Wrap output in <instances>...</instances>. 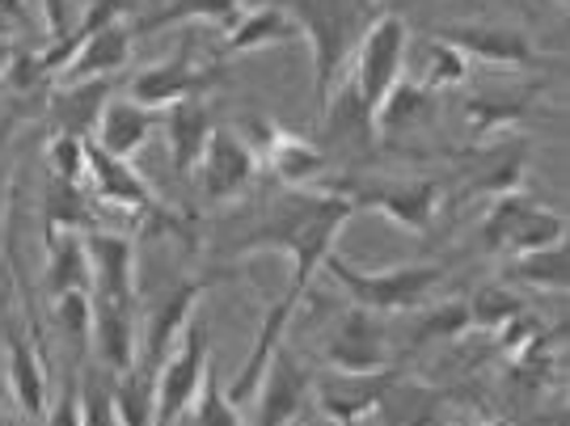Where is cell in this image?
Returning <instances> with one entry per match:
<instances>
[{"mask_svg": "<svg viewBox=\"0 0 570 426\" xmlns=\"http://www.w3.org/2000/svg\"><path fill=\"white\" fill-rule=\"evenodd\" d=\"M355 216V207L326 195V190H313V195H292L284 204H275L266 211V220L242 241V254H266V249H279L292 262V284H287V300L305 305L308 284L313 275L326 266V258L338 245V232L346 228V220Z\"/></svg>", "mask_w": 570, "mask_h": 426, "instance_id": "obj_1", "label": "cell"}, {"mask_svg": "<svg viewBox=\"0 0 570 426\" xmlns=\"http://www.w3.org/2000/svg\"><path fill=\"white\" fill-rule=\"evenodd\" d=\"M287 18L296 21L301 42H308V60H313V102L317 110L326 106L334 85L346 77V63L360 34L367 30V13L376 4L367 0H287Z\"/></svg>", "mask_w": 570, "mask_h": 426, "instance_id": "obj_2", "label": "cell"}, {"mask_svg": "<svg viewBox=\"0 0 570 426\" xmlns=\"http://www.w3.org/2000/svg\"><path fill=\"white\" fill-rule=\"evenodd\" d=\"M322 270H330V279L351 296V305L367 308L376 317H385V313H414L431 296V287L444 279V266L440 262H410V266H393V270H360V266L343 262L338 254H330Z\"/></svg>", "mask_w": 570, "mask_h": 426, "instance_id": "obj_3", "label": "cell"}, {"mask_svg": "<svg viewBox=\"0 0 570 426\" xmlns=\"http://www.w3.org/2000/svg\"><path fill=\"white\" fill-rule=\"evenodd\" d=\"M410 47H414V34H410V21L397 9H381L367 21V30L360 34L351 63H346V81L355 85V93L372 110L381 106V98L393 85L406 77Z\"/></svg>", "mask_w": 570, "mask_h": 426, "instance_id": "obj_4", "label": "cell"}, {"mask_svg": "<svg viewBox=\"0 0 570 426\" xmlns=\"http://www.w3.org/2000/svg\"><path fill=\"white\" fill-rule=\"evenodd\" d=\"M322 190L346 199L355 211L385 216L389 224H397L410 237L428 232L435 224L440 199H444L440 182H428V178H410V182H393V178H330V186H322Z\"/></svg>", "mask_w": 570, "mask_h": 426, "instance_id": "obj_5", "label": "cell"}, {"mask_svg": "<svg viewBox=\"0 0 570 426\" xmlns=\"http://www.w3.org/2000/svg\"><path fill=\"white\" fill-rule=\"evenodd\" d=\"M212 376V334L207 321L195 313L169 359L157 367V418L153 426H178L195 409L204 380Z\"/></svg>", "mask_w": 570, "mask_h": 426, "instance_id": "obj_6", "label": "cell"}, {"mask_svg": "<svg viewBox=\"0 0 570 426\" xmlns=\"http://www.w3.org/2000/svg\"><path fill=\"white\" fill-rule=\"evenodd\" d=\"M85 258H89V300L110 305H140V266H136V241L106 228H85Z\"/></svg>", "mask_w": 570, "mask_h": 426, "instance_id": "obj_7", "label": "cell"}, {"mask_svg": "<svg viewBox=\"0 0 570 426\" xmlns=\"http://www.w3.org/2000/svg\"><path fill=\"white\" fill-rule=\"evenodd\" d=\"M402 380V367H381V371H364V376H351V371H326V376H313V397L317 409L326 414V423L334 426H360L364 418H372L385 393Z\"/></svg>", "mask_w": 570, "mask_h": 426, "instance_id": "obj_8", "label": "cell"}, {"mask_svg": "<svg viewBox=\"0 0 570 426\" xmlns=\"http://www.w3.org/2000/svg\"><path fill=\"white\" fill-rule=\"evenodd\" d=\"M258 174H263V161L237 136V127H216L204 148V157L195 165V178H199V190H204L207 204H233V199H242Z\"/></svg>", "mask_w": 570, "mask_h": 426, "instance_id": "obj_9", "label": "cell"}, {"mask_svg": "<svg viewBox=\"0 0 570 426\" xmlns=\"http://www.w3.org/2000/svg\"><path fill=\"white\" fill-rule=\"evenodd\" d=\"M308 397H313V371L301 355L279 346L254 393V426H296Z\"/></svg>", "mask_w": 570, "mask_h": 426, "instance_id": "obj_10", "label": "cell"}, {"mask_svg": "<svg viewBox=\"0 0 570 426\" xmlns=\"http://www.w3.org/2000/svg\"><path fill=\"white\" fill-rule=\"evenodd\" d=\"M326 367L351 376L389 367V325L367 308H346L326 338Z\"/></svg>", "mask_w": 570, "mask_h": 426, "instance_id": "obj_11", "label": "cell"}, {"mask_svg": "<svg viewBox=\"0 0 570 426\" xmlns=\"http://www.w3.org/2000/svg\"><path fill=\"white\" fill-rule=\"evenodd\" d=\"M431 39L456 47L465 60H482L494 68H532L541 60L537 42L515 30V26H482V21H461V26H440L431 30Z\"/></svg>", "mask_w": 570, "mask_h": 426, "instance_id": "obj_12", "label": "cell"}, {"mask_svg": "<svg viewBox=\"0 0 570 426\" xmlns=\"http://www.w3.org/2000/svg\"><path fill=\"white\" fill-rule=\"evenodd\" d=\"M207 279H183L165 291L157 308L148 313V321L140 325V359L148 367H161L169 359V350L178 346V338L186 334V325L195 317L199 300L207 296Z\"/></svg>", "mask_w": 570, "mask_h": 426, "instance_id": "obj_13", "label": "cell"}, {"mask_svg": "<svg viewBox=\"0 0 570 426\" xmlns=\"http://www.w3.org/2000/svg\"><path fill=\"white\" fill-rule=\"evenodd\" d=\"M4 385L26 423H42L51 406V380L35 338H26L18 325L4 329Z\"/></svg>", "mask_w": 570, "mask_h": 426, "instance_id": "obj_14", "label": "cell"}, {"mask_svg": "<svg viewBox=\"0 0 570 426\" xmlns=\"http://www.w3.org/2000/svg\"><path fill=\"white\" fill-rule=\"evenodd\" d=\"M207 77H212V72H199V68L190 63V51L183 47V51H174L169 60L140 68V72L127 81L122 98H131V102L144 106V110L161 115V110H169V106L195 98V89H199Z\"/></svg>", "mask_w": 570, "mask_h": 426, "instance_id": "obj_15", "label": "cell"}, {"mask_svg": "<svg viewBox=\"0 0 570 426\" xmlns=\"http://www.w3.org/2000/svg\"><path fill=\"white\" fill-rule=\"evenodd\" d=\"M85 190L102 204L122 207V211H153L157 207V195L136 174V165L102 152L94 140L85 143Z\"/></svg>", "mask_w": 570, "mask_h": 426, "instance_id": "obj_16", "label": "cell"}, {"mask_svg": "<svg viewBox=\"0 0 570 426\" xmlns=\"http://www.w3.org/2000/svg\"><path fill=\"white\" fill-rule=\"evenodd\" d=\"M131 42H136V30L131 21H110L98 34L77 47V56L63 63L56 85H77V81H102V77H119L122 68L131 63Z\"/></svg>", "mask_w": 570, "mask_h": 426, "instance_id": "obj_17", "label": "cell"}, {"mask_svg": "<svg viewBox=\"0 0 570 426\" xmlns=\"http://www.w3.org/2000/svg\"><path fill=\"white\" fill-rule=\"evenodd\" d=\"M435 110H440V93H431L428 85H419L414 77H402V81L381 98V106L372 110L376 143L402 140V136L423 131V127L435 122Z\"/></svg>", "mask_w": 570, "mask_h": 426, "instance_id": "obj_18", "label": "cell"}, {"mask_svg": "<svg viewBox=\"0 0 570 426\" xmlns=\"http://www.w3.org/2000/svg\"><path fill=\"white\" fill-rule=\"evenodd\" d=\"M140 305H110V300H94V334L89 346L98 350V364L119 376L140 359Z\"/></svg>", "mask_w": 570, "mask_h": 426, "instance_id": "obj_19", "label": "cell"}, {"mask_svg": "<svg viewBox=\"0 0 570 426\" xmlns=\"http://www.w3.org/2000/svg\"><path fill=\"white\" fill-rule=\"evenodd\" d=\"M301 313V305L296 300H287V296H279L275 305L263 313V321H258V334H254V346H249V355H245V364L237 367V376L228 380V402L233 406H245V402H254V393H258V380H263L266 364L275 359V350L284 346V334L287 325H292V317Z\"/></svg>", "mask_w": 570, "mask_h": 426, "instance_id": "obj_20", "label": "cell"}, {"mask_svg": "<svg viewBox=\"0 0 570 426\" xmlns=\"http://www.w3.org/2000/svg\"><path fill=\"white\" fill-rule=\"evenodd\" d=\"M296 39H301V30H296V21L287 18L284 4H245L237 26L220 42V60L271 51V47H284V42H296Z\"/></svg>", "mask_w": 570, "mask_h": 426, "instance_id": "obj_21", "label": "cell"}, {"mask_svg": "<svg viewBox=\"0 0 570 426\" xmlns=\"http://www.w3.org/2000/svg\"><path fill=\"white\" fill-rule=\"evenodd\" d=\"M161 131H165V148H169L174 174L186 178V174L199 165V157H204L216 122H212V110H207L199 98H186V102L161 110Z\"/></svg>", "mask_w": 570, "mask_h": 426, "instance_id": "obj_22", "label": "cell"}, {"mask_svg": "<svg viewBox=\"0 0 570 426\" xmlns=\"http://www.w3.org/2000/svg\"><path fill=\"white\" fill-rule=\"evenodd\" d=\"M157 122H161V115H153V110L136 106L131 98L115 93V98H110V106L102 110L98 127H94V143H98L102 152H110V157H122V161H131V157L140 152L144 143L153 140Z\"/></svg>", "mask_w": 570, "mask_h": 426, "instance_id": "obj_23", "label": "cell"}, {"mask_svg": "<svg viewBox=\"0 0 570 426\" xmlns=\"http://www.w3.org/2000/svg\"><path fill=\"white\" fill-rule=\"evenodd\" d=\"M115 98V81H77V85H56V98H51V119H56V136H77L89 140L94 127L102 119V110Z\"/></svg>", "mask_w": 570, "mask_h": 426, "instance_id": "obj_24", "label": "cell"}, {"mask_svg": "<svg viewBox=\"0 0 570 426\" xmlns=\"http://www.w3.org/2000/svg\"><path fill=\"white\" fill-rule=\"evenodd\" d=\"M326 148L322 143L305 140V136H292L284 127H275V136L271 143L263 148V169H271L275 178L292 190H301V186H313L326 178Z\"/></svg>", "mask_w": 570, "mask_h": 426, "instance_id": "obj_25", "label": "cell"}, {"mask_svg": "<svg viewBox=\"0 0 570 426\" xmlns=\"http://www.w3.org/2000/svg\"><path fill=\"white\" fill-rule=\"evenodd\" d=\"M322 148L326 143H346V148H360V143H376V131H372V106L355 93V85L338 81L334 85V93L326 98V106H322Z\"/></svg>", "mask_w": 570, "mask_h": 426, "instance_id": "obj_26", "label": "cell"}, {"mask_svg": "<svg viewBox=\"0 0 570 426\" xmlns=\"http://www.w3.org/2000/svg\"><path fill=\"white\" fill-rule=\"evenodd\" d=\"M242 13H245V0H161L157 13L140 18L131 30H136V39H140V34H157V30L183 26V21H207V26H216V30L228 34Z\"/></svg>", "mask_w": 570, "mask_h": 426, "instance_id": "obj_27", "label": "cell"}, {"mask_svg": "<svg viewBox=\"0 0 570 426\" xmlns=\"http://www.w3.org/2000/svg\"><path fill=\"white\" fill-rule=\"evenodd\" d=\"M499 284H520V287H532V291H567V284H570L567 241L541 245V249H529V254L508 258Z\"/></svg>", "mask_w": 570, "mask_h": 426, "instance_id": "obj_28", "label": "cell"}, {"mask_svg": "<svg viewBox=\"0 0 570 426\" xmlns=\"http://www.w3.org/2000/svg\"><path fill=\"white\" fill-rule=\"evenodd\" d=\"M110 397H115L122 426H153V418H157V367L136 359L127 371L110 376Z\"/></svg>", "mask_w": 570, "mask_h": 426, "instance_id": "obj_29", "label": "cell"}, {"mask_svg": "<svg viewBox=\"0 0 570 426\" xmlns=\"http://www.w3.org/2000/svg\"><path fill=\"white\" fill-rule=\"evenodd\" d=\"M47 291L51 300L63 291H89V258L81 232H47Z\"/></svg>", "mask_w": 570, "mask_h": 426, "instance_id": "obj_30", "label": "cell"}, {"mask_svg": "<svg viewBox=\"0 0 570 426\" xmlns=\"http://www.w3.org/2000/svg\"><path fill=\"white\" fill-rule=\"evenodd\" d=\"M524 165H529V152L515 143V148H494L482 157V169H473L469 178V195H515L520 182H524Z\"/></svg>", "mask_w": 570, "mask_h": 426, "instance_id": "obj_31", "label": "cell"}, {"mask_svg": "<svg viewBox=\"0 0 570 426\" xmlns=\"http://www.w3.org/2000/svg\"><path fill=\"white\" fill-rule=\"evenodd\" d=\"M42 216H47V232H85V224L94 216L89 190L81 182L51 178L47 199H42Z\"/></svg>", "mask_w": 570, "mask_h": 426, "instance_id": "obj_32", "label": "cell"}, {"mask_svg": "<svg viewBox=\"0 0 570 426\" xmlns=\"http://www.w3.org/2000/svg\"><path fill=\"white\" fill-rule=\"evenodd\" d=\"M414 81L428 85L431 93H440V89H456V85L469 81V60L449 47V42L440 39H428V56H423V68L414 72Z\"/></svg>", "mask_w": 570, "mask_h": 426, "instance_id": "obj_33", "label": "cell"}, {"mask_svg": "<svg viewBox=\"0 0 570 426\" xmlns=\"http://www.w3.org/2000/svg\"><path fill=\"white\" fill-rule=\"evenodd\" d=\"M520 308H524V296H520L511 284H487L473 300H469V321H473V329L494 334V329H499L503 321H511Z\"/></svg>", "mask_w": 570, "mask_h": 426, "instance_id": "obj_34", "label": "cell"}, {"mask_svg": "<svg viewBox=\"0 0 570 426\" xmlns=\"http://www.w3.org/2000/svg\"><path fill=\"white\" fill-rule=\"evenodd\" d=\"M77 402H81V426H122L115 397H110V371H85L77 385Z\"/></svg>", "mask_w": 570, "mask_h": 426, "instance_id": "obj_35", "label": "cell"}, {"mask_svg": "<svg viewBox=\"0 0 570 426\" xmlns=\"http://www.w3.org/2000/svg\"><path fill=\"white\" fill-rule=\"evenodd\" d=\"M56 321H60L68 346L85 355L89 350V334H94V300L89 291H63L56 296Z\"/></svg>", "mask_w": 570, "mask_h": 426, "instance_id": "obj_36", "label": "cell"}, {"mask_svg": "<svg viewBox=\"0 0 570 426\" xmlns=\"http://www.w3.org/2000/svg\"><path fill=\"white\" fill-rule=\"evenodd\" d=\"M520 115H524V106L508 102V98H473V102L465 106V119H469L473 140H490V136H499L503 127L520 122Z\"/></svg>", "mask_w": 570, "mask_h": 426, "instance_id": "obj_37", "label": "cell"}, {"mask_svg": "<svg viewBox=\"0 0 570 426\" xmlns=\"http://www.w3.org/2000/svg\"><path fill=\"white\" fill-rule=\"evenodd\" d=\"M473 329V321H469V300H444V305H435L431 313H423V321H419V343L423 338H461V334H469Z\"/></svg>", "mask_w": 570, "mask_h": 426, "instance_id": "obj_38", "label": "cell"}, {"mask_svg": "<svg viewBox=\"0 0 570 426\" xmlns=\"http://www.w3.org/2000/svg\"><path fill=\"white\" fill-rule=\"evenodd\" d=\"M190 414H195V426H245L242 406H233L228 393L212 376L204 380V393H199V402H195Z\"/></svg>", "mask_w": 570, "mask_h": 426, "instance_id": "obj_39", "label": "cell"}, {"mask_svg": "<svg viewBox=\"0 0 570 426\" xmlns=\"http://www.w3.org/2000/svg\"><path fill=\"white\" fill-rule=\"evenodd\" d=\"M494 338H499V346L508 350L511 359H520V355H529L532 346H541V317L529 313V308H520L511 321L494 329Z\"/></svg>", "mask_w": 570, "mask_h": 426, "instance_id": "obj_40", "label": "cell"}, {"mask_svg": "<svg viewBox=\"0 0 570 426\" xmlns=\"http://www.w3.org/2000/svg\"><path fill=\"white\" fill-rule=\"evenodd\" d=\"M85 143L77 136H56L47 143V165H51V178L63 182H81L85 186Z\"/></svg>", "mask_w": 570, "mask_h": 426, "instance_id": "obj_41", "label": "cell"}, {"mask_svg": "<svg viewBox=\"0 0 570 426\" xmlns=\"http://www.w3.org/2000/svg\"><path fill=\"white\" fill-rule=\"evenodd\" d=\"M77 385H81V376H68L60 388V397L47 406V418L42 426H81V402H77Z\"/></svg>", "mask_w": 570, "mask_h": 426, "instance_id": "obj_42", "label": "cell"}, {"mask_svg": "<svg viewBox=\"0 0 570 426\" xmlns=\"http://www.w3.org/2000/svg\"><path fill=\"white\" fill-rule=\"evenodd\" d=\"M42 13H47V30L51 34L68 30V0H42Z\"/></svg>", "mask_w": 570, "mask_h": 426, "instance_id": "obj_43", "label": "cell"}, {"mask_svg": "<svg viewBox=\"0 0 570 426\" xmlns=\"http://www.w3.org/2000/svg\"><path fill=\"white\" fill-rule=\"evenodd\" d=\"M490 426H511V423H508V418H494V423H490Z\"/></svg>", "mask_w": 570, "mask_h": 426, "instance_id": "obj_44", "label": "cell"}, {"mask_svg": "<svg viewBox=\"0 0 570 426\" xmlns=\"http://www.w3.org/2000/svg\"><path fill=\"white\" fill-rule=\"evenodd\" d=\"M553 4H562V9H567V4H570V0H553Z\"/></svg>", "mask_w": 570, "mask_h": 426, "instance_id": "obj_45", "label": "cell"}, {"mask_svg": "<svg viewBox=\"0 0 570 426\" xmlns=\"http://www.w3.org/2000/svg\"><path fill=\"white\" fill-rule=\"evenodd\" d=\"M0 426H9V418H4V414H0Z\"/></svg>", "mask_w": 570, "mask_h": 426, "instance_id": "obj_46", "label": "cell"}, {"mask_svg": "<svg viewBox=\"0 0 570 426\" xmlns=\"http://www.w3.org/2000/svg\"><path fill=\"white\" fill-rule=\"evenodd\" d=\"M367 4H376V0H367Z\"/></svg>", "mask_w": 570, "mask_h": 426, "instance_id": "obj_47", "label": "cell"}]
</instances>
